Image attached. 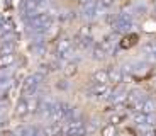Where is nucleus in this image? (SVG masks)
<instances>
[{
    "instance_id": "nucleus-1",
    "label": "nucleus",
    "mask_w": 156,
    "mask_h": 136,
    "mask_svg": "<svg viewBox=\"0 0 156 136\" xmlns=\"http://www.w3.org/2000/svg\"><path fill=\"white\" fill-rule=\"evenodd\" d=\"M83 134H85V123H82V121L63 123L61 136H83Z\"/></svg>"
},
{
    "instance_id": "nucleus-2",
    "label": "nucleus",
    "mask_w": 156,
    "mask_h": 136,
    "mask_svg": "<svg viewBox=\"0 0 156 136\" xmlns=\"http://www.w3.org/2000/svg\"><path fill=\"white\" fill-rule=\"evenodd\" d=\"M39 80H41V77L39 75H29L26 80H24L22 83V89H20V94H22V99H27L31 97L32 94L36 92V89H37V83Z\"/></svg>"
},
{
    "instance_id": "nucleus-3",
    "label": "nucleus",
    "mask_w": 156,
    "mask_h": 136,
    "mask_svg": "<svg viewBox=\"0 0 156 136\" xmlns=\"http://www.w3.org/2000/svg\"><path fill=\"white\" fill-rule=\"evenodd\" d=\"M68 114V107L65 104H53L49 111V119L51 123H65Z\"/></svg>"
},
{
    "instance_id": "nucleus-4",
    "label": "nucleus",
    "mask_w": 156,
    "mask_h": 136,
    "mask_svg": "<svg viewBox=\"0 0 156 136\" xmlns=\"http://www.w3.org/2000/svg\"><path fill=\"white\" fill-rule=\"evenodd\" d=\"M110 94H112V87H109V83H95L88 90V97L102 99V97H109Z\"/></svg>"
},
{
    "instance_id": "nucleus-5",
    "label": "nucleus",
    "mask_w": 156,
    "mask_h": 136,
    "mask_svg": "<svg viewBox=\"0 0 156 136\" xmlns=\"http://www.w3.org/2000/svg\"><path fill=\"white\" fill-rule=\"evenodd\" d=\"M73 51V41L70 38H61L56 44V54L59 58H65L66 54H70Z\"/></svg>"
},
{
    "instance_id": "nucleus-6",
    "label": "nucleus",
    "mask_w": 156,
    "mask_h": 136,
    "mask_svg": "<svg viewBox=\"0 0 156 136\" xmlns=\"http://www.w3.org/2000/svg\"><path fill=\"white\" fill-rule=\"evenodd\" d=\"M49 24H51V16L48 12H41V14H36L34 17H31L32 27H48Z\"/></svg>"
},
{
    "instance_id": "nucleus-7",
    "label": "nucleus",
    "mask_w": 156,
    "mask_h": 136,
    "mask_svg": "<svg viewBox=\"0 0 156 136\" xmlns=\"http://www.w3.org/2000/svg\"><path fill=\"white\" fill-rule=\"evenodd\" d=\"M107 75H109V83H121L122 80H124V73H122L121 68H115V66H112V68H109L107 70Z\"/></svg>"
},
{
    "instance_id": "nucleus-8",
    "label": "nucleus",
    "mask_w": 156,
    "mask_h": 136,
    "mask_svg": "<svg viewBox=\"0 0 156 136\" xmlns=\"http://www.w3.org/2000/svg\"><path fill=\"white\" fill-rule=\"evenodd\" d=\"M61 128H63V123H49L43 129V133L44 136H61Z\"/></svg>"
},
{
    "instance_id": "nucleus-9",
    "label": "nucleus",
    "mask_w": 156,
    "mask_h": 136,
    "mask_svg": "<svg viewBox=\"0 0 156 136\" xmlns=\"http://www.w3.org/2000/svg\"><path fill=\"white\" fill-rule=\"evenodd\" d=\"M137 41H139V34H127L124 36V38L121 39V48L122 50H129V48H133L134 44H137Z\"/></svg>"
},
{
    "instance_id": "nucleus-10",
    "label": "nucleus",
    "mask_w": 156,
    "mask_h": 136,
    "mask_svg": "<svg viewBox=\"0 0 156 136\" xmlns=\"http://www.w3.org/2000/svg\"><path fill=\"white\" fill-rule=\"evenodd\" d=\"M95 83H109V75H107V70H97L94 75H92Z\"/></svg>"
},
{
    "instance_id": "nucleus-11",
    "label": "nucleus",
    "mask_w": 156,
    "mask_h": 136,
    "mask_svg": "<svg viewBox=\"0 0 156 136\" xmlns=\"http://www.w3.org/2000/svg\"><path fill=\"white\" fill-rule=\"evenodd\" d=\"M14 61H16V56H14V53L0 54V68H5V66L12 65Z\"/></svg>"
},
{
    "instance_id": "nucleus-12",
    "label": "nucleus",
    "mask_w": 156,
    "mask_h": 136,
    "mask_svg": "<svg viewBox=\"0 0 156 136\" xmlns=\"http://www.w3.org/2000/svg\"><path fill=\"white\" fill-rule=\"evenodd\" d=\"M26 104H27V112H36L39 109V99L37 97H27L26 99Z\"/></svg>"
},
{
    "instance_id": "nucleus-13",
    "label": "nucleus",
    "mask_w": 156,
    "mask_h": 136,
    "mask_svg": "<svg viewBox=\"0 0 156 136\" xmlns=\"http://www.w3.org/2000/svg\"><path fill=\"white\" fill-rule=\"evenodd\" d=\"M156 111V104L153 101H143V107H141V112L143 114H151V112H154Z\"/></svg>"
},
{
    "instance_id": "nucleus-14",
    "label": "nucleus",
    "mask_w": 156,
    "mask_h": 136,
    "mask_svg": "<svg viewBox=\"0 0 156 136\" xmlns=\"http://www.w3.org/2000/svg\"><path fill=\"white\" fill-rule=\"evenodd\" d=\"M16 114L19 117H22V116H26L27 114V104H26V99H20L19 102H17V105H16Z\"/></svg>"
},
{
    "instance_id": "nucleus-15",
    "label": "nucleus",
    "mask_w": 156,
    "mask_h": 136,
    "mask_svg": "<svg viewBox=\"0 0 156 136\" xmlns=\"http://www.w3.org/2000/svg\"><path fill=\"white\" fill-rule=\"evenodd\" d=\"M143 51L148 54H156V39H149L143 44Z\"/></svg>"
},
{
    "instance_id": "nucleus-16",
    "label": "nucleus",
    "mask_w": 156,
    "mask_h": 136,
    "mask_svg": "<svg viewBox=\"0 0 156 136\" xmlns=\"http://www.w3.org/2000/svg\"><path fill=\"white\" fill-rule=\"evenodd\" d=\"M105 24H107V27H110V29H115V27H119V17L112 16V14H107Z\"/></svg>"
},
{
    "instance_id": "nucleus-17",
    "label": "nucleus",
    "mask_w": 156,
    "mask_h": 136,
    "mask_svg": "<svg viewBox=\"0 0 156 136\" xmlns=\"http://www.w3.org/2000/svg\"><path fill=\"white\" fill-rule=\"evenodd\" d=\"M78 72V63L73 61V63H68L66 66H65V75L66 77H71V75H75Z\"/></svg>"
},
{
    "instance_id": "nucleus-18",
    "label": "nucleus",
    "mask_w": 156,
    "mask_h": 136,
    "mask_svg": "<svg viewBox=\"0 0 156 136\" xmlns=\"http://www.w3.org/2000/svg\"><path fill=\"white\" fill-rule=\"evenodd\" d=\"M117 134V128L114 124H107L102 128V136H115Z\"/></svg>"
},
{
    "instance_id": "nucleus-19",
    "label": "nucleus",
    "mask_w": 156,
    "mask_h": 136,
    "mask_svg": "<svg viewBox=\"0 0 156 136\" xmlns=\"http://www.w3.org/2000/svg\"><path fill=\"white\" fill-rule=\"evenodd\" d=\"M105 54H107L105 51L102 50L100 46H97V44H95V48H94V54H92V56H94L95 60H104V58H105Z\"/></svg>"
},
{
    "instance_id": "nucleus-20",
    "label": "nucleus",
    "mask_w": 156,
    "mask_h": 136,
    "mask_svg": "<svg viewBox=\"0 0 156 136\" xmlns=\"http://www.w3.org/2000/svg\"><path fill=\"white\" fill-rule=\"evenodd\" d=\"M133 119H134V123H137V124H144L146 121H148V116L143 114V112H134Z\"/></svg>"
},
{
    "instance_id": "nucleus-21",
    "label": "nucleus",
    "mask_w": 156,
    "mask_h": 136,
    "mask_svg": "<svg viewBox=\"0 0 156 136\" xmlns=\"http://www.w3.org/2000/svg\"><path fill=\"white\" fill-rule=\"evenodd\" d=\"M78 5H80L82 9H92L94 0H78Z\"/></svg>"
},
{
    "instance_id": "nucleus-22",
    "label": "nucleus",
    "mask_w": 156,
    "mask_h": 136,
    "mask_svg": "<svg viewBox=\"0 0 156 136\" xmlns=\"http://www.w3.org/2000/svg\"><path fill=\"white\" fill-rule=\"evenodd\" d=\"M122 121H124V116H121V114H117V116H112V117H110V124L117 126V124H121Z\"/></svg>"
},
{
    "instance_id": "nucleus-23",
    "label": "nucleus",
    "mask_w": 156,
    "mask_h": 136,
    "mask_svg": "<svg viewBox=\"0 0 156 136\" xmlns=\"http://www.w3.org/2000/svg\"><path fill=\"white\" fill-rule=\"evenodd\" d=\"M9 31H10V24H4V26H0V38H4Z\"/></svg>"
},
{
    "instance_id": "nucleus-24",
    "label": "nucleus",
    "mask_w": 156,
    "mask_h": 136,
    "mask_svg": "<svg viewBox=\"0 0 156 136\" xmlns=\"http://www.w3.org/2000/svg\"><path fill=\"white\" fill-rule=\"evenodd\" d=\"M112 4H114V0H102V5L104 7H110Z\"/></svg>"
},
{
    "instance_id": "nucleus-25",
    "label": "nucleus",
    "mask_w": 156,
    "mask_h": 136,
    "mask_svg": "<svg viewBox=\"0 0 156 136\" xmlns=\"http://www.w3.org/2000/svg\"><path fill=\"white\" fill-rule=\"evenodd\" d=\"M153 136H156V129H154V131H153Z\"/></svg>"
},
{
    "instance_id": "nucleus-26",
    "label": "nucleus",
    "mask_w": 156,
    "mask_h": 136,
    "mask_svg": "<svg viewBox=\"0 0 156 136\" xmlns=\"http://www.w3.org/2000/svg\"><path fill=\"white\" fill-rule=\"evenodd\" d=\"M148 2H154V0H148Z\"/></svg>"
}]
</instances>
